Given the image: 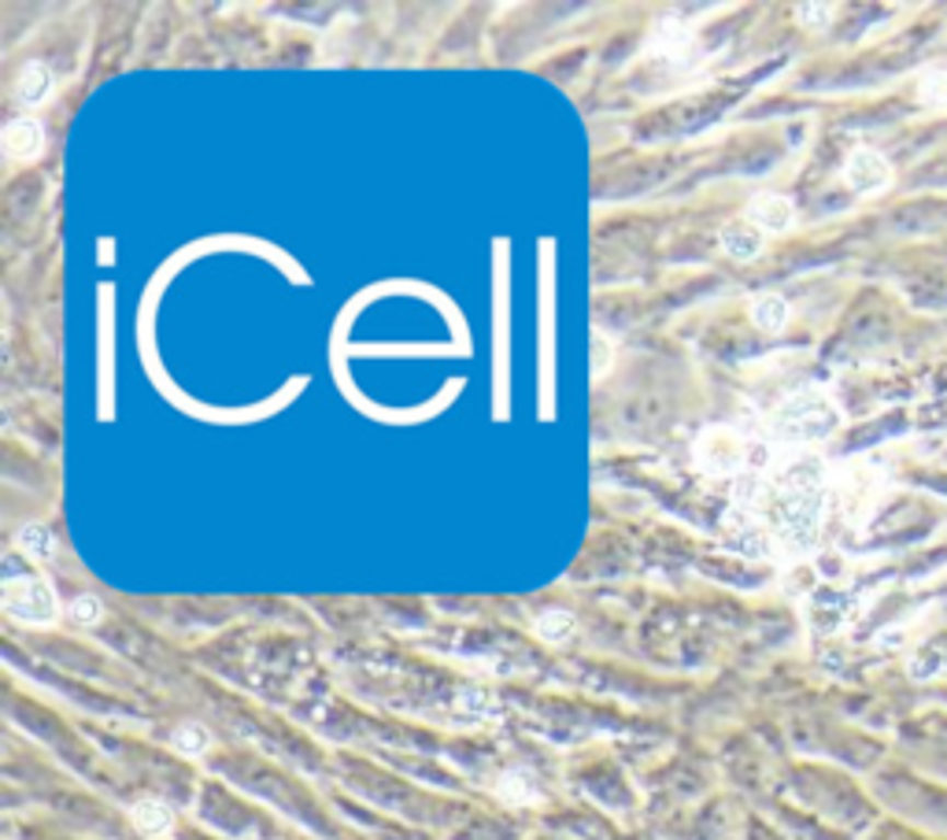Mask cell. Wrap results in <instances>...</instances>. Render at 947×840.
Wrapping results in <instances>:
<instances>
[{
  "label": "cell",
  "mask_w": 947,
  "mask_h": 840,
  "mask_svg": "<svg viewBox=\"0 0 947 840\" xmlns=\"http://www.w3.org/2000/svg\"><path fill=\"white\" fill-rule=\"evenodd\" d=\"M748 222L763 233H785L796 222V208L785 197H777V193H759L748 204Z\"/></svg>",
  "instance_id": "obj_6"
},
{
  "label": "cell",
  "mask_w": 947,
  "mask_h": 840,
  "mask_svg": "<svg viewBox=\"0 0 947 840\" xmlns=\"http://www.w3.org/2000/svg\"><path fill=\"white\" fill-rule=\"evenodd\" d=\"M608 367H611V345H608V337L592 334V375L603 378V375H608Z\"/></svg>",
  "instance_id": "obj_19"
},
{
  "label": "cell",
  "mask_w": 947,
  "mask_h": 840,
  "mask_svg": "<svg viewBox=\"0 0 947 840\" xmlns=\"http://www.w3.org/2000/svg\"><path fill=\"white\" fill-rule=\"evenodd\" d=\"M788 300L777 297V292H763V297L751 304V322H755L763 334H781V330L788 326Z\"/></svg>",
  "instance_id": "obj_10"
},
{
  "label": "cell",
  "mask_w": 947,
  "mask_h": 840,
  "mask_svg": "<svg viewBox=\"0 0 947 840\" xmlns=\"http://www.w3.org/2000/svg\"><path fill=\"white\" fill-rule=\"evenodd\" d=\"M844 182H847V189H855V193H885L888 185H892V163L877 149L858 145L844 160Z\"/></svg>",
  "instance_id": "obj_3"
},
{
  "label": "cell",
  "mask_w": 947,
  "mask_h": 840,
  "mask_svg": "<svg viewBox=\"0 0 947 840\" xmlns=\"http://www.w3.org/2000/svg\"><path fill=\"white\" fill-rule=\"evenodd\" d=\"M917 101L929 107H947V67H933L917 78Z\"/></svg>",
  "instance_id": "obj_15"
},
{
  "label": "cell",
  "mask_w": 947,
  "mask_h": 840,
  "mask_svg": "<svg viewBox=\"0 0 947 840\" xmlns=\"http://www.w3.org/2000/svg\"><path fill=\"white\" fill-rule=\"evenodd\" d=\"M67 619L74 622V626H96V622L104 619V603L96 600V596H74L71 608H67Z\"/></svg>",
  "instance_id": "obj_17"
},
{
  "label": "cell",
  "mask_w": 947,
  "mask_h": 840,
  "mask_svg": "<svg viewBox=\"0 0 947 840\" xmlns=\"http://www.w3.org/2000/svg\"><path fill=\"white\" fill-rule=\"evenodd\" d=\"M174 748H178L182 756L197 759L211 748V734L204 726H197V722H189V726H182L178 734H174Z\"/></svg>",
  "instance_id": "obj_16"
},
{
  "label": "cell",
  "mask_w": 947,
  "mask_h": 840,
  "mask_svg": "<svg viewBox=\"0 0 947 840\" xmlns=\"http://www.w3.org/2000/svg\"><path fill=\"white\" fill-rule=\"evenodd\" d=\"M15 93H19V104H26V107L48 101V93H53V71H48V67H42V64L23 67Z\"/></svg>",
  "instance_id": "obj_12"
},
{
  "label": "cell",
  "mask_w": 947,
  "mask_h": 840,
  "mask_svg": "<svg viewBox=\"0 0 947 840\" xmlns=\"http://www.w3.org/2000/svg\"><path fill=\"white\" fill-rule=\"evenodd\" d=\"M455 703H459V711H466V715H474V718H485L496 711V703L485 689H463Z\"/></svg>",
  "instance_id": "obj_18"
},
{
  "label": "cell",
  "mask_w": 947,
  "mask_h": 840,
  "mask_svg": "<svg viewBox=\"0 0 947 840\" xmlns=\"http://www.w3.org/2000/svg\"><path fill=\"white\" fill-rule=\"evenodd\" d=\"M0 600H4V611L19 622H31V626H48V622H56L53 589H48V582L31 578V574H23V578H8Z\"/></svg>",
  "instance_id": "obj_1"
},
{
  "label": "cell",
  "mask_w": 947,
  "mask_h": 840,
  "mask_svg": "<svg viewBox=\"0 0 947 840\" xmlns=\"http://www.w3.org/2000/svg\"><path fill=\"white\" fill-rule=\"evenodd\" d=\"M877 471L874 467H847L844 482H841V507L847 511V519H866V515L877 507Z\"/></svg>",
  "instance_id": "obj_5"
},
{
  "label": "cell",
  "mask_w": 947,
  "mask_h": 840,
  "mask_svg": "<svg viewBox=\"0 0 947 840\" xmlns=\"http://www.w3.org/2000/svg\"><path fill=\"white\" fill-rule=\"evenodd\" d=\"M721 249L734 260H755L763 252V230L751 227V222H729L721 230Z\"/></svg>",
  "instance_id": "obj_8"
},
{
  "label": "cell",
  "mask_w": 947,
  "mask_h": 840,
  "mask_svg": "<svg viewBox=\"0 0 947 840\" xmlns=\"http://www.w3.org/2000/svg\"><path fill=\"white\" fill-rule=\"evenodd\" d=\"M781 423L793 429V437H825L829 426L836 423V415L822 393H804L788 400L785 412H781Z\"/></svg>",
  "instance_id": "obj_2"
},
{
  "label": "cell",
  "mask_w": 947,
  "mask_h": 840,
  "mask_svg": "<svg viewBox=\"0 0 947 840\" xmlns=\"http://www.w3.org/2000/svg\"><path fill=\"white\" fill-rule=\"evenodd\" d=\"M533 630H536V637H541V641H548V644H566V641L574 637V633H578V619H574L570 611H563V608H552V611H541V614H536Z\"/></svg>",
  "instance_id": "obj_11"
},
{
  "label": "cell",
  "mask_w": 947,
  "mask_h": 840,
  "mask_svg": "<svg viewBox=\"0 0 947 840\" xmlns=\"http://www.w3.org/2000/svg\"><path fill=\"white\" fill-rule=\"evenodd\" d=\"M15 544H19V552H26V555H34V560H53V533L45 530V526H37V522H31V526H23V530H19V537H15Z\"/></svg>",
  "instance_id": "obj_14"
},
{
  "label": "cell",
  "mask_w": 947,
  "mask_h": 840,
  "mask_svg": "<svg viewBox=\"0 0 947 840\" xmlns=\"http://www.w3.org/2000/svg\"><path fill=\"white\" fill-rule=\"evenodd\" d=\"M45 145V130L42 123L31 119V115H23V119L8 123L4 130V152L12 156V160H34L37 152H42Z\"/></svg>",
  "instance_id": "obj_7"
},
{
  "label": "cell",
  "mask_w": 947,
  "mask_h": 840,
  "mask_svg": "<svg viewBox=\"0 0 947 840\" xmlns=\"http://www.w3.org/2000/svg\"><path fill=\"white\" fill-rule=\"evenodd\" d=\"M500 799H504V804H511V807L536 804L541 793H536L533 774H526V770H507V774L500 778Z\"/></svg>",
  "instance_id": "obj_13"
},
{
  "label": "cell",
  "mask_w": 947,
  "mask_h": 840,
  "mask_svg": "<svg viewBox=\"0 0 947 840\" xmlns=\"http://www.w3.org/2000/svg\"><path fill=\"white\" fill-rule=\"evenodd\" d=\"M696 456L703 463V471H711L715 477L721 474H734L744 459V441L734 434V429H707L696 445Z\"/></svg>",
  "instance_id": "obj_4"
},
{
  "label": "cell",
  "mask_w": 947,
  "mask_h": 840,
  "mask_svg": "<svg viewBox=\"0 0 947 840\" xmlns=\"http://www.w3.org/2000/svg\"><path fill=\"white\" fill-rule=\"evenodd\" d=\"M130 818H134V826H138V833L145 837H168L174 826L171 807L160 804V799H141V804H134Z\"/></svg>",
  "instance_id": "obj_9"
},
{
  "label": "cell",
  "mask_w": 947,
  "mask_h": 840,
  "mask_svg": "<svg viewBox=\"0 0 947 840\" xmlns=\"http://www.w3.org/2000/svg\"><path fill=\"white\" fill-rule=\"evenodd\" d=\"M833 19V4H804L799 8V23L804 26H825Z\"/></svg>",
  "instance_id": "obj_20"
}]
</instances>
